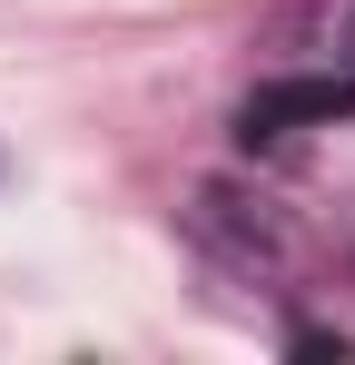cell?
Returning <instances> with one entry per match:
<instances>
[{"instance_id": "6da1fadb", "label": "cell", "mask_w": 355, "mask_h": 365, "mask_svg": "<svg viewBox=\"0 0 355 365\" xmlns=\"http://www.w3.org/2000/svg\"><path fill=\"white\" fill-rule=\"evenodd\" d=\"M336 119H355V79L346 69H326V79H267V89H247L237 138L247 148H277L296 128H336Z\"/></svg>"}]
</instances>
